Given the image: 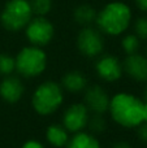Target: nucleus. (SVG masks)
<instances>
[{"mask_svg":"<svg viewBox=\"0 0 147 148\" xmlns=\"http://www.w3.org/2000/svg\"><path fill=\"white\" fill-rule=\"evenodd\" d=\"M111 116L125 127H137L143 122V101L130 94H117L109 100Z\"/></svg>","mask_w":147,"mask_h":148,"instance_id":"nucleus-1","label":"nucleus"},{"mask_svg":"<svg viewBox=\"0 0 147 148\" xmlns=\"http://www.w3.org/2000/svg\"><path fill=\"white\" fill-rule=\"evenodd\" d=\"M132 12L126 4L113 1L107 4L99 14H96V23L106 34L119 35L129 26Z\"/></svg>","mask_w":147,"mask_h":148,"instance_id":"nucleus-2","label":"nucleus"},{"mask_svg":"<svg viewBox=\"0 0 147 148\" xmlns=\"http://www.w3.org/2000/svg\"><path fill=\"white\" fill-rule=\"evenodd\" d=\"M63 103L61 87L55 82H44L35 90L33 107L39 114H51Z\"/></svg>","mask_w":147,"mask_h":148,"instance_id":"nucleus-3","label":"nucleus"},{"mask_svg":"<svg viewBox=\"0 0 147 148\" xmlns=\"http://www.w3.org/2000/svg\"><path fill=\"white\" fill-rule=\"evenodd\" d=\"M31 5L26 0H9L1 12V23L10 31L23 29L31 20Z\"/></svg>","mask_w":147,"mask_h":148,"instance_id":"nucleus-4","label":"nucleus"},{"mask_svg":"<svg viewBox=\"0 0 147 148\" xmlns=\"http://www.w3.org/2000/svg\"><path fill=\"white\" fill-rule=\"evenodd\" d=\"M47 57L38 47H26L16 57V69L23 77H35L44 72Z\"/></svg>","mask_w":147,"mask_h":148,"instance_id":"nucleus-5","label":"nucleus"},{"mask_svg":"<svg viewBox=\"0 0 147 148\" xmlns=\"http://www.w3.org/2000/svg\"><path fill=\"white\" fill-rule=\"evenodd\" d=\"M26 29L27 39L34 46H44L54 38V26L44 17H36L30 20Z\"/></svg>","mask_w":147,"mask_h":148,"instance_id":"nucleus-6","label":"nucleus"},{"mask_svg":"<svg viewBox=\"0 0 147 148\" xmlns=\"http://www.w3.org/2000/svg\"><path fill=\"white\" fill-rule=\"evenodd\" d=\"M78 48L83 55L89 57L98 56L103 51V36L96 29L93 27H85L81 30L80 35L77 39Z\"/></svg>","mask_w":147,"mask_h":148,"instance_id":"nucleus-7","label":"nucleus"},{"mask_svg":"<svg viewBox=\"0 0 147 148\" xmlns=\"http://www.w3.org/2000/svg\"><path fill=\"white\" fill-rule=\"evenodd\" d=\"M89 120V109L83 104H74L64 113V127L72 133L81 131Z\"/></svg>","mask_w":147,"mask_h":148,"instance_id":"nucleus-8","label":"nucleus"},{"mask_svg":"<svg viewBox=\"0 0 147 148\" xmlns=\"http://www.w3.org/2000/svg\"><path fill=\"white\" fill-rule=\"evenodd\" d=\"M85 101L87 109L93 110L94 113L103 114L109 108V99L107 92L100 86H94L86 91Z\"/></svg>","mask_w":147,"mask_h":148,"instance_id":"nucleus-9","label":"nucleus"},{"mask_svg":"<svg viewBox=\"0 0 147 148\" xmlns=\"http://www.w3.org/2000/svg\"><path fill=\"white\" fill-rule=\"evenodd\" d=\"M96 72H98L99 77L103 78L104 81L113 82L121 77L122 74V66L120 65L119 60L116 57L107 55L103 56L102 59L98 60L96 62Z\"/></svg>","mask_w":147,"mask_h":148,"instance_id":"nucleus-10","label":"nucleus"},{"mask_svg":"<svg viewBox=\"0 0 147 148\" xmlns=\"http://www.w3.org/2000/svg\"><path fill=\"white\" fill-rule=\"evenodd\" d=\"M126 73L137 81H147V57L141 55H129L124 62Z\"/></svg>","mask_w":147,"mask_h":148,"instance_id":"nucleus-11","label":"nucleus"},{"mask_svg":"<svg viewBox=\"0 0 147 148\" xmlns=\"http://www.w3.org/2000/svg\"><path fill=\"white\" fill-rule=\"evenodd\" d=\"M23 94V84L16 77H7L0 83V95L8 103H17Z\"/></svg>","mask_w":147,"mask_h":148,"instance_id":"nucleus-12","label":"nucleus"},{"mask_svg":"<svg viewBox=\"0 0 147 148\" xmlns=\"http://www.w3.org/2000/svg\"><path fill=\"white\" fill-rule=\"evenodd\" d=\"M87 84L86 77L80 72H70L63 78V86L70 92H80Z\"/></svg>","mask_w":147,"mask_h":148,"instance_id":"nucleus-13","label":"nucleus"},{"mask_svg":"<svg viewBox=\"0 0 147 148\" xmlns=\"http://www.w3.org/2000/svg\"><path fill=\"white\" fill-rule=\"evenodd\" d=\"M47 139L55 147H64L68 143V134L65 127L60 125H51L47 129Z\"/></svg>","mask_w":147,"mask_h":148,"instance_id":"nucleus-14","label":"nucleus"},{"mask_svg":"<svg viewBox=\"0 0 147 148\" xmlns=\"http://www.w3.org/2000/svg\"><path fill=\"white\" fill-rule=\"evenodd\" d=\"M68 148H100L98 140L93 135L78 131L69 142Z\"/></svg>","mask_w":147,"mask_h":148,"instance_id":"nucleus-15","label":"nucleus"},{"mask_svg":"<svg viewBox=\"0 0 147 148\" xmlns=\"http://www.w3.org/2000/svg\"><path fill=\"white\" fill-rule=\"evenodd\" d=\"M74 18L78 23L87 26L96 21V12L90 5H81L74 10Z\"/></svg>","mask_w":147,"mask_h":148,"instance_id":"nucleus-16","label":"nucleus"},{"mask_svg":"<svg viewBox=\"0 0 147 148\" xmlns=\"http://www.w3.org/2000/svg\"><path fill=\"white\" fill-rule=\"evenodd\" d=\"M16 69V60L7 53H0V74L8 75Z\"/></svg>","mask_w":147,"mask_h":148,"instance_id":"nucleus-17","label":"nucleus"},{"mask_svg":"<svg viewBox=\"0 0 147 148\" xmlns=\"http://www.w3.org/2000/svg\"><path fill=\"white\" fill-rule=\"evenodd\" d=\"M31 5V10L34 13H36L38 16H44L49 12L52 7L51 0H33L30 3Z\"/></svg>","mask_w":147,"mask_h":148,"instance_id":"nucleus-18","label":"nucleus"},{"mask_svg":"<svg viewBox=\"0 0 147 148\" xmlns=\"http://www.w3.org/2000/svg\"><path fill=\"white\" fill-rule=\"evenodd\" d=\"M122 48L128 55H133L139 48V39L135 35H126L122 39Z\"/></svg>","mask_w":147,"mask_h":148,"instance_id":"nucleus-19","label":"nucleus"},{"mask_svg":"<svg viewBox=\"0 0 147 148\" xmlns=\"http://www.w3.org/2000/svg\"><path fill=\"white\" fill-rule=\"evenodd\" d=\"M90 127H91V130L95 131V133H102V131L106 129V121L102 117V114L95 113V116H94L90 121Z\"/></svg>","mask_w":147,"mask_h":148,"instance_id":"nucleus-20","label":"nucleus"},{"mask_svg":"<svg viewBox=\"0 0 147 148\" xmlns=\"http://www.w3.org/2000/svg\"><path fill=\"white\" fill-rule=\"evenodd\" d=\"M135 33L139 38L147 39V17H142L135 22Z\"/></svg>","mask_w":147,"mask_h":148,"instance_id":"nucleus-21","label":"nucleus"},{"mask_svg":"<svg viewBox=\"0 0 147 148\" xmlns=\"http://www.w3.org/2000/svg\"><path fill=\"white\" fill-rule=\"evenodd\" d=\"M138 135H139V138L142 139L145 143H147V123L146 125H142L139 127V130H138Z\"/></svg>","mask_w":147,"mask_h":148,"instance_id":"nucleus-22","label":"nucleus"},{"mask_svg":"<svg viewBox=\"0 0 147 148\" xmlns=\"http://www.w3.org/2000/svg\"><path fill=\"white\" fill-rule=\"evenodd\" d=\"M22 148H44V147L36 140H29V142H26V143L23 144Z\"/></svg>","mask_w":147,"mask_h":148,"instance_id":"nucleus-23","label":"nucleus"},{"mask_svg":"<svg viewBox=\"0 0 147 148\" xmlns=\"http://www.w3.org/2000/svg\"><path fill=\"white\" fill-rule=\"evenodd\" d=\"M135 3H137L138 8L142 10H146L147 12V0H135Z\"/></svg>","mask_w":147,"mask_h":148,"instance_id":"nucleus-24","label":"nucleus"},{"mask_svg":"<svg viewBox=\"0 0 147 148\" xmlns=\"http://www.w3.org/2000/svg\"><path fill=\"white\" fill-rule=\"evenodd\" d=\"M112 148H132L129 146L128 143H124V142H121V143H117V144H115Z\"/></svg>","mask_w":147,"mask_h":148,"instance_id":"nucleus-25","label":"nucleus"},{"mask_svg":"<svg viewBox=\"0 0 147 148\" xmlns=\"http://www.w3.org/2000/svg\"><path fill=\"white\" fill-rule=\"evenodd\" d=\"M145 101H147V88H146V91H145Z\"/></svg>","mask_w":147,"mask_h":148,"instance_id":"nucleus-26","label":"nucleus"},{"mask_svg":"<svg viewBox=\"0 0 147 148\" xmlns=\"http://www.w3.org/2000/svg\"><path fill=\"white\" fill-rule=\"evenodd\" d=\"M146 51H147V49H146Z\"/></svg>","mask_w":147,"mask_h":148,"instance_id":"nucleus-27","label":"nucleus"}]
</instances>
